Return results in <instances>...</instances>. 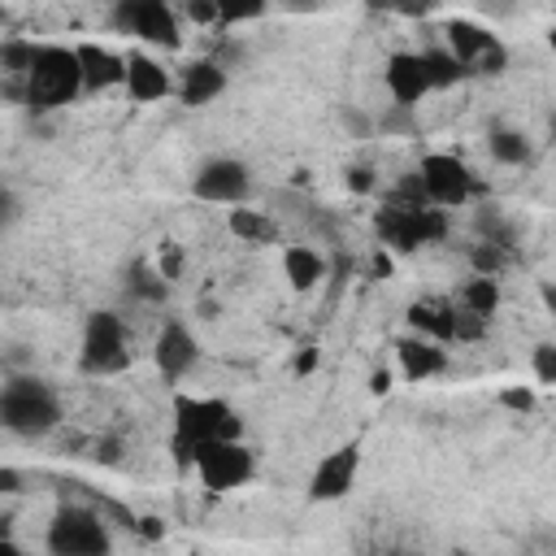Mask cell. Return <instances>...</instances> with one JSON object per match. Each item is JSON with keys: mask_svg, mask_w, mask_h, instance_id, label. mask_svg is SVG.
Segmentation results:
<instances>
[{"mask_svg": "<svg viewBox=\"0 0 556 556\" xmlns=\"http://www.w3.org/2000/svg\"><path fill=\"white\" fill-rule=\"evenodd\" d=\"M343 126H348V130H352L356 139H365V135H369V130H374L378 122H369L365 113H356V109H348V113H343Z\"/></svg>", "mask_w": 556, "mask_h": 556, "instance_id": "8d00e7d4", "label": "cell"}, {"mask_svg": "<svg viewBox=\"0 0 556 556\" xmlns=\"http://www.w3.org/2000/svg\"><path fill=\"white\" fill-rule=\"evenodd\" d=\"M443 48H452V56H456L469 74L495 78V74L508 70V48H504L486 26H478V22H469V17L443 22Z\"/></svg>", "mask_w": 556, "mask_h": 556, "instance_id": "8992f818", "label": "cell"}, {"mask_svg": "<svg viewBox=\"0 0 556 556\" xmlns=\"http://www.w3.org/2000/svg\"><path fill=\"white\" fill-rule=\"evenodd\" d=\"M191 469L200 473V482L208 491H235L243 486L252 473H256V456L243 447V439H213V443H200L195 447V460Z\"/></svg>", "mask_w": 556, "mask_h": 556, "instance_id": "52a82bcc", "label": "cell"}, {"mask_svg": "<svg viewBox=\"0 0 556 556\" xmlns=\"http://www.w3.org/2000/svg\"><path fill=\"white\" fill-rule=\"evenodd\" d=\"M547 48H552V56H556V22L547 26Z\"/></svg>", "mask_w": 556, "mask_h": 556, "instance_id": "7dc6e473", "label": "cell"}, {"mask_svg": "<svg viewBox=\"0 0 556 556\" xmlns=\"http://www.w3.org/2000/svg\"><path fill=\"white\" fill-rule=\"evenodd\" d=\"M408 326L439 343H460V321L452 304H408Z\"/></svg>", "mask_w": 556, "mask_h": 556, "instance_id": "d6986e66", "label": "cell"}, {"mask_svg": "<svg viewBox=\"0 0 556 556\" xmlns=\"http://www.w3.org/2000/svg\"><path fill=\"white\" fill-rule=\"evenodd\" d=\"M78 365L83 374L109 378L122 374L130 365V348H126V326L117 313H91L83 326V348H78Z\"/></svg>", "mask_w": 556, "mask_h": 556, "instance_id": "5b68a950", "label": "cell"}, {"mask_svg": "<svg viewBox=\"0 0 556 556\" xmlns=\"http://www.w3.org/2000/svg\"><path fill=\"white\" fill-rule=\"evenodd\" d=\"M460 304L473 308V313H482V317H491V313L500 308V278H491V274H473V278L460 287Z\"/></svg>", "mask_w": 556, "mask_h": 556, "instance_id": "d4e9b609", "label": "cell"}, {"mask_svg": "<svg viewBox=\"0 0 556 556\" xmlns=\"http://www.w3.org/2000/svg\"><path fill=\"white\" fill-rule=\"evenodd\" d=\"M530 369H534V378H539V382L556 387V343H539V348H534V356H530Z\"/></svg>", "mask_w": 556, "mask_h": 556, "instance_id": "4dcf8cb0", "label": "cell"}, {"mask_svg": "<svg viewBox=\"0 0 556 556\" xmlns=\"http://www.w3.org/2000/svg\"><path fill=\"white\" fill-rule=\"evenodd\" d=\"M191 195L208 204H243L252 195V169L235 156H208L191 178Z\"/></svg>", "mask_w": 556, "mask_h": 556, "instance_id": "8fae6325", "label": "cell"}, {"mask_svg": "<svg viewBox=\"0 0 556 556\" xmlns=\"http://www.w3.org/2000/svg\"><path fill=\"white\" fill-rule=\"evenodd\" d=\"M22 491V473L13 465H0V495H17Z\"/></svg>", "mask_w": 556, "mask_h": 556, "instance_id": "f35d334b", "label": "cell"}, {"mask_svg": "<svg viewBox=\"0 0 556 556\" xmlns=\"http://www.w3.org/2000/svg\"><path fill=\"white\" fill-rule=\"evenodd\" d=\"M135 530H139L143 539H152V543H156V539H165V526H161V517H139V521H135Z\"/></svg>", "mask_w": 556, "mask_h": 556, "instance_id": "ab89813d", "label": "cell"}, {"mask_svg": "<svg viewBox=\"0 0 556 556\" xmlns=\"http://www.w3.org/2000/svg\"><path fill=\"white\" fill-rule=\"evenodd\" d=\"M182 4H187V17H191L195 26H213V22H222L217 0H182Z\"/></svg>", "mask_w": 556, "mask_h": 556, "instance_id": "d6a6232c", "label": "cell"}, {"mask_svg": "<svg viewBox=\"0 0 556 556\" xmlns=\"http://www.w3.org/2000/svg\"><path fill=\"white\" fill-rule=\"evenodd\" d=\"M317 365H321V352L317 348H300L295 352V378H308Z\"/></svg>", "mask_w": 556, "mask_h": 556, "instance_id": "d590c367", "label": "cell"}, {"mask_svg": "<svg viewBox=\"0 0 556 556\" xmlns=\"http://www.w3.org/2000/svg\"><path fill=\"white\" fill-rule=\"evenodd\" d=\"M226 226H230L235 239H243V243H252V248H265V243L278 239V222H274L269 213H261V208H243V204H239V208H230Z\"/></svg>", "mask_w": 556, "mask_h": 556, "instance_id": "44dd1931", "label": "cell"}, {"mask_svg": "<svg viewBox=\"0 0 556 556\" xmlns=\"http://www.w3.org/2000/svg\"><path fill=\"white\" fill-rule=\"evenodd\" d=\"M374 226H378L382 248H391V252H417V248L439 243L447 235V213L439 204H391L387 200L378 208Z\"/></svg>", "mask_w": 556, "mask_h": 556, "instance_id": "277c9868", "label": "cell"}, {"mask_svg": "<svg viewBox=\"0 0 556 556\" xmlns=\"http://www.w3.org/2000/svg\"><path fill=\"white\" fill-rule=\"evenodd\" d=\"M500 404L513 408V413H530L534 408V391L530 387H504L500 391Z\"/></svg>", "mask_w": 556, "mask_h": 556, "instance_id": "1f68e13d", "label": "cell"}, {"mask_svg": "<svg viewBox=\"0 0 556 556\" xmlns=\"http://www.w3.org/2000/svg\"><path fill=\"white\" fill-rule=\"evenodd\" d=\"M382 83L391 91V104H408V109H417L434 91L421 52H391L387 65H382Z\"/></svg>", "mask_w": 556, "mask_h": 556, "instance_id": "4fadbf2b", "label": "cell"}, {"mask_svg": "<svg viewBox=\"0 0 556 556\" xmlns=\"http://www.w3.org/2000/svg\"><path fill=\"white\" fill-rule=\"evenodd\" d=\"M552 130H556V122H552Z\"/></svg>", "mask_w": 556, "mask_h": 556, "instance_id": "c3c4849f", "label": "cell"}, {"mask_svg": "<svg viewBox=\"0 0 556 556\" xmlns=\"http://www.w3.org/2000/svg\"><path fill=\"white\" fill-rule=\"evenodd\" d=\"M395 356H400V374H404L408 382H426V378H434V374L447 369L443 343H439V339H426V334L400 339V343H395Z\"/></svg>", "mask_w": 556, "mask_h": 556, "instance_id": "9a60e30c", "label": "cell"}, {"mask_svg": "<svg viewBox=\"0 0 556 556\" xmlns=\"http://www.w3.org/2000/svg\"><path fill=\"white\" fill-rule=\"evenodd\" d=\"M78 61H83V87L87 91H104V87L126 83V56H117L113 48L78 43Z\"/></svg>", "mask_w": 556, "mask_h": 556, "instance_id": "e0dca14e", "label": "cell"}, {"mask_svg": "<svg viewBox=\"0 0 556 556\" xmlns=\"http://www.w3.org/2000/svg\"><path fill=\"white\" fill-rule=\"evenodd\" d=\"M369 391H374V395H387V391H391V374H387V369H374V374H369Z\"/></svg>", "mask_w": 556, "mask_h": 556, "instance_id": "60d3db41", "label": "cell"}, {"mask_svg": "<svg viewBox=\"0 0 556 556\" xmlns=\"http://www.w3.org/2000/svg\"><path fill=\"white\" fill-rule=\"evenodd\" d=\"M217 13H222L226 26H235V22H256V17L269 13V0H217Z\"/></svg>", "mask_w": 556, "mask_h": 556, "instance_id": "83f0119b", "label": "cell"}, {"mask_svg": "<svg viewBox=\"0 0 556 556\" xmlns=\"http://www.w3.org/2000/svg\"><path fill=\"white\" fill-rule=\"evenodd\" d=\"M369 9H378V13H395L400 9V0H365Z\"/></svg>", "mask_w": 556, "mask_h": 556, "instance_id": "bcb514c9", "label": "cell"}, {"mask_svg": "<svg viewBox=\"0 0 556 556\" xmlns=\"http://www.w3.org/2000/svg\"><path fill=\"white\" fill-rule=\"evenodd\" d=\"M282 9H291V13H313L317 0H282Z\"/></svg>", "mask_w": 556, "mask_h": 556, "instance_id": "f6af8a7d", "label": "cell"}, {"mask_svg": "<svg viewBox=\"0 0 556 556\" xmlns=\"http://www.w3.org/2000/svg\"><path fill=\"white\" fill-rule=\"evenodd\" d=\"M504 265H508V248H504V243L473 239V248H469V269H473V274H491V278H500Z\"/></svg>", "mask_w": 556, "mask_h": 556, "instance_id": "484cf974", "label": "cell"}, {"mask_svg": "<svg viewBox=\"0 0 556 556\" xmlns=\"http://www.w3.org/2000/svg\"><path fill=\"white\" fill-rule=\"evenodd\" d=\"M417 109H408V104H391V113H382L378 117V130L382 135H413L417 130V117H413Z\"/></svg>", "mask_w": 556, "mask_h": 556, "instance_id": "f546056e", "label": "cell"}, {"mask_svg": "<svg viewBox=\"0 0 556 556\" xmlns=\"http://www.w3.org/2000/svg\"><path fill=\"white\" fill-rule=\"evenodd\" d=\"M0 426L22 439H39L61 426V400L43 378L17 374L0 391Z\"/></svg>", "mask_w": 556, "mask_h": 556, "instance_id": "3957f363", "label": "cell"}, {"mask_svg": "<svg viewBox=\"0 0 556 556\" xmlns=\"http://www.w3.org/2000/svg\"><path fill=\"white\" fill-rule=\"evenodd\" d=\"M417 174L426 182L430 204H439V208H460L473 191H482L478 178L469 174V165L460 156H452V152H426L421 165H417Z\"/></svg>", "mask_w": 556, "mask_h": 556, "instance_id": "9c48e42d", "label": "cell"}, {"mask_svg": "<svg viewBox=\"0 0 556 556\" xmlns=\"http://www.w3.org/2000/svg\"><path fill=\"white\" fill-rule=\"evenodd\" d=\"M486 148H491V156H495L500 165H526V161L534 156L530 135H521V130H491Z\"/></svg>", "mask_w": 556, "mask_h": 556, "instance_id": "cb8c5ba5", "label": "cell"}, {"mask_svg": "<svg viewBox=\"0 0 556 556\" xmlns=\"http://www.w3.org/2000/svg\"><path fill=\"white\" fill-rule=\"evenodd\" d=\"M213 439H243V417L226 404V400H195V395H178L174 400V456L182 465L195 460V447L200 443H213Z\"/></svg>", "mask_w": 556, "mask_h": 556, "instance_id": "6da1fadb", "label": "cell"}, {"mask_svg": "<svg viewBox=\"0 0 556 556\" xmlns=\"http://www.w3.org/2000/svg\"><path fill=\"white\" fill-rule=\"evenodd\" d=\"M126 96L135 100V104H152V100H165L169 91H174V83H169V74L161 70V61H152L148 52H130L126 56Z\"/></svg>", "mask_w": 556, "mask_h": 556, "instance_id": "2e32d148", "label": "cell"}, {"mask_svg": "<svg viewBox=\"0 0 556 556\" xmlns=\"http://www.w3.org/2000/svg\"><path fill=\"white\" fill-rule=\"evenodd\" d=\"M348 191L369 195V191H374V169H369V165H352V169H348Z\"/></svg>", "mask_w": 556, "mask_h": 556, "instance_id": "836d02e7", "label": "cell"}, {"mask_svg": "<svg viewBox=\"0 0 556 556\" xmlns=\"http://www.w3.org/2000/svg\"><path fill=\"white\" fill-rule=\"evenodd\" d=\"M282 274H287V282H291L295 291H313V287L326 278V261H321L317 248L291 243V248H282Z\"/></svg>", "mask_w": 556, "mask_h": 556, "instance_id": "ffe728a7", "label": "cell"}, {"mask_svg": "<svg viewBox=\"0 0 556 556\" xmlns=\"http://www.w3.org/2000/svg\"><path fill=\"white\" fill-rule=\"evenodd\" d=\"M356 469H361V447L356 443H343L334 452H326L308 478V500L317 504H330V500H343L356 482Z\"/></svg>", "mask_w": 556, "mask_h": 556, "instance_id": "7c38bea8", "label": "cell"}, {"mask_svg": "<svg viewBox=\"0 0 556 556\" xmlns=\"http://www.w3.org/2000/svg\"><path fill=\"white\" fill-rule=\"evenodd\" d=\"M113 22L126 35H135L139 43H156V48H178L182 43L169 0H117Z\"/></svg>", "mask_w": 556, "mask_h": 556, "instance_id": "30bf717a", "label": "cell"}, {"mask_svg": "<svg viewBox=\"0 0 556 556\" xmlns=\"http://www.w3.org/2000/svg\"><path fill=\"white\" fill-rule=\"evenodd\" d=\"M126 287H130V295L143 300V304H165V295H169V278H165L161 269H152V265H130Z\"/></svg>", "mask_w": 556, "mask_h": 556, "instance_id": "7402d4cb", "label": "cell"}, {"mask_svg": "<svg viewBox=\"0 0 556 556\" xmlns=\"http://www.w3.org/2000/svg\"><path fill=\"white\" fill-rule=\"evenodd\" d=\"M391 269H395L391 252H387V248H378V252H374V261H369V278H391Z\"/></svg>", "mask_w": 556, "mask_h": 556, "instance_id": "74e56055", "label": "cell"}, {"mask_svg": "<svg viewBox=\"0 0 556 556\" xmlns=\"http://www.w3.org/2000/svg\"><path fill=\"white\" fill-rule=\"evenodd\" d=\"M473 226H478V239H491V243H504V248L513 243V226H508L495 208H482V213L473 217Z\"/></svg>", "mask_w": 556, "mask_h": 556, "instance_id": "f1b7e54d", "label": "cell"}, {"mask_svg": "<svg viewBox=\"0 0 556 556\" xmlns=\"http://www.w3.org/2000/svg\"><path fill=\"white\" fill-rule=\"evenodd\" d=\"M83 91H87V87H83V61H78V48L39 43L35 65H30V74H26V109L48 113V109H61V104L78 100Z\"/></svg>", "mask_w": 556, "mask_h": 556, "instance_id": "7a4b0ae2", "label": "cell"}, {"mask_svg": "<svg viewBox=\"0 0 556 556\" xmlns=\"http://www.w3.org/2000/svg\"><path fill=\"white\" fill-rule=\"evenodd\" d=\"M426 9H430V0H400L395 13H408V17H413V13H426Z\"/></svg>", "mask_w": 556, "mask_h": 556, "instance_id": "7bdbcfd3", "label": "cell"}, {"mask_svg": "<svg viewBox=\"0 0 556 556\" xmlns=\"http://www.w3.org/2000/svg\"><path fill=\"white\" fill-rule=\"evenodd\" d=\"M222 91H226V70L213 65V61L187 65L182 78H178V96H182L187 109H204V104H213Z\"/></svg>", "mask_w": 556, "mask_h": 556, "instance_id": "ac0fdd59", "label": "cell"}, {"mask_svg": "<svg viewBox=\"0 0 556 556\" xmlns=\"http://www.w3.org/2000/svg\"><path fill=\"white\" fill-rule=\"evenodd\" d=\"M152 361H156V374H161L165 382H178V378H187V374L195 369L200 343H195V334H191L182 321H165L161 334H156Z\"/></svg>", "mask_w": 556, "mask_h": 556, "instance_id": "5bb4252c", "label": "cell"}, {"mask_svg": "<svg viewBox=\"0 0 556 556\" xmlns=\"http://www.w3.org/2000/svg\"><path fill=\"white\" fill-rule=\"evenodd\" d=\"M113 547L104 521L91 508H56L52 526H48V552L52 556H104Z\"/></svg>", "mask_w": 556, "mask_h": 556, "instance_id": "ba28073f", "label": "cell"}, {"mask_svg": "<svg viewBox=\"0 0 556 556\" xmlns=\"http://www.w3.org/2000/svg\"><path fill=\"white\" fill-rule=\"evenodd\" d=\"M96 460H109V465H113V460H117V443H113V439L100 443V447H96Z\"/></svg>", "mask_w": 556, "mask_h": 556, "instance_id": "ee69618b", "label": "cell"}, {"mask_svg": "<svg viewBox=\"0 0 556 556\" xmlns=\"http://www.w3.org/2000/svg\"><path fill=\"white\" fill-rule=\"evenodd\" d=\"M35 52H39V43H30V39H4V48H0L4 74L9 78H26L30 65H35Z\"/></svg>", "mask_w": 556, "mask_h": 556, "instance_id": "4316f807", "label": "cell"}, {"mask_svg": "<svg viewBox=\"0 0 556 556\" xmlns=\"http://www.w3.org/2000/svg\"><path fill=\"white\" fill-rule=\"evenodd\" d=\"M421 56H426V74H430V87H434V91L456 87V83L469 74V70H465V65L452 56V48H426Z\"/></svg>", "mask_w": 556, "mask_h": 556, "instance_id": "603a6c76", "label": "cell"}, {"mask_svg": "<svg viewBox=\"0 0 556 556\" xmlns=\"http://www.w3.org/2000/svg\"><path fill=\"white\" fill-rule=\"evenodd\" d=\"M539 300H543V308L556 317V282H539Z\"/></svg>", "mask_w": 556, "mask_h": 556, "instance_id": "b9f144b4", "label": "cell"}, {"mask_svg": "<svg viewBox=\"0 0 556 556\" xmlns=\"http://www.w3.org/2000/svg\"><path fill=\"white\" fill-rule=\"evenodd\" d=\"M156 269H161L169 282H174V278L182 274V252H178V248H165V252H161V261H156Z\"/></svg>", "mask_w": 556, "mask_h": 556, "instance_id": "e575fe53", "label": "cell"}]
</instances>
